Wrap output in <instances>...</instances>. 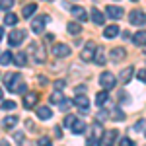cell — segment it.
Here are the masks:
<instances>
[{"label":"cell","instance_id":"7a4b0ae2","mask_svg":"<svg viewBox=\"0 0 146 146\" xmlns=\"http://www.w3.org/2000/svg\"><path fill=\"white\" fill-rule=\"evenodd\" d=\"M27 55L31 56V60L37 62V64H41L43 60H45V49H41V47L37 45V43H29V49H27Z\"/></svg>","mask_w":146,"mask_h":146},{"label":"cell","instance_id":"cb8c5ba5","mask_svg":"<svg viewBox=\"0 0 146 146\" xmlns=\"http://www.w3.org/2000/svg\"><path fill=\"white\" fill-rule=\"evenodd\" d=\"M125 53H127L125 49H121V47H115V49L111 51V60H115V62H119L121 58H125Z\"/></svg>","mask_w":146,"mask_h":146},{"label":"cell","instance_id":"ee69618b","mask_svg":"<svg viewBox=\"0 0 146 146\" xmlns=\"http://www.w3.org/2000/svg\"><path fill=\"white\" fill-rule=\"evenodd\" d=\"M0 146H10V142H8L6 138H2V140H0Z\"/></svg>","mask_w":146,"mask_h":146},{"label":"cell","instance_id":"2e32d148","mask_svg":"<svg viewBox=\"0 0 146 146\" xmlns=\"http://www.w3.org/2000/svg\"><path fill=\"white\" fill-rule=\"evenodd\" d=\"M37 117H39L41 121H49V119L53 117L51 107H47V105H43V107H37Z\"/></svg>","mask_w":146,"mask_h":146},{"label":"cell","instance_id":"ba28073f","mask_svg":"<svg viewBox=\"0 0 146 146\" xmlns=\"http://www.w3.org/2000/svg\"><path fill=\"white\" fill-rule=\"evenodd\" d=\"M129 22L133 25H144L146 23V14L142 10H133L129 14Z\"/></svg>","mask_w":146,"mask_h":146},{"label":"cell","instance_id":"1f68e13d","mask_svg":"<svg viewBox=\"0 0 146 146\" xmlns=\"http://www.w3.org/2000/svg\"><path fill=\"white\" fill-rule=\"evenodd\" d=\"M2 109L4 111H14L16 109V101H2Z\"/></svg>","mask_w":146,"mask_h":146},{"label":"cell","instance_id":"74e56055","mask_svg":"<svg viewBox=\"0 0 146 146\" xmlns=\"http://www.w3.org/2000/svg\"><path fill=\"white\" fill-rule=\"evenodd\" d=\"M74 121H76V117H74V115H68L66 119H64V125H66V127H72Z\"/></svg>","mask_w":146,"mask_h":146},{"label":"cell","instance_id":"603a6c76","mask_svg":"<svg viewBox=\"0 0 146 146\" xmlns=\"http://www.w3.org/2000/svg\"><path fill=\"white\" fill-rule=\"evenodd\" d=\"M107 101H109V94H107V90L100 92V94L96 96V105H100V107H103Z\"/></svg>","mask_w":146,"mask_h":146},{"label":"cell","instance_id":"9a60e30c","mask_svg":"<svg viewBox=\"0 0 146 146\" xmlns=\"http://www.w3.org/2000/svg\"><path fill=\"white\" fill-rule=\"evenodd\" d=\"M70 12H72V16L76 18V22H86V20H88V14H86V10H84V8H80V6H74Z\"/></svg>","mask_w":146,"mask_h":146},{"label":"cell","instance_id":"4dcf8cb0","mask_svg":"<svg viewBox=\"0 0 146 146\" xmlns=\"http://www.w3.org/2000/svg\"><path fill=\"white\" fill-rule=\"evenodd\" d=\"M111 119H113V121H125V113H123V109L115 107V109H113V113H111Z\"/></svg>","mask_w":146,"mask_h":146},{"label":"cell","instance_id":"277c9868","mask_svg":"<svg viewBox=\"0 0 146 146\" xmlns=\"http://www.w3.org/2000/svg\"><path fill=\"white\" fill-rule=\"evenodd\" d=\"M51 22V16H39V18H35L33 22H31V29H33V33H43V29H45V25Z\"/></svg>","mask_w":146,"mask_h":146},{"label":"cell","instance_id":"4fadbf2b","mask_svg":"<svg viewBox=\"0 0 146 146\" xmlns=\"http://www.w3.org/2000/svg\"><path fill=\"white\" fill-rule=\"evenodd\" d=\"M133 76H135V68H133V66H127V68L121 70V74H119V82H121V84H129Z\"/></svg>","mask_w":146,"mask_h":146},{"label":"cell","instance_id":"d4e9b609","mask_svg":"<svg viewBox=\"0 0 146 146\" xmlns=\"http://www.w3.org/2000/svg\"><path fill=\"white\" fill-rule=\"evenodd\" d=\"M133 41H135V45H146V31H136V35H133Z\"/></svg>","mask_w":146,"mask_h":146},{"label":"cell","instance_id":"7dc6e473","mask_svg":"<svg viewBox=\"0 0 146 146\" xmlns=\"http://www.w3.org/2000/svg\"><path fill=\"white\" fill-rule=\"evenodd\" d=\"M2 37H4V29L0 27V41H2Z\"/></svg>","mask_w":146,"mask_h":146},{"label":"cell","instance_id":"f1b7e54d","mask_svg":"<svg viewBox=\"0 0 146 146\" xmlns=\"http://www.w3.org/2000/svg\"><path fill=\"white\" fill-rule=\"evenodd\" d=\"M4 23H6V25H16V23H18V16H16L14 12H8L6 18H4Z\"/></svg>","mask_w":146,"mask_h":146},{"label":"cell","instance_id":"3957f363","mask_svg":"<svg viewBox=\"0 0 146 146\" xmlns=\"http://www.w3.org/2000/svg\"><path fill=\"white\" fill-rule=\"evenodd\" d=\"M100 84H101L103 90H111V88H115V84H117V78H115L113 72H101Z\"/></svg>","mask_w":146,"mask_h":146},{"label":"cell","instance_id":"681fc988","mask_svg":"<svg viewBox=\"0 0 146 146\" xmlns=\"http://www.w3.org/2000/svg\"><path fill=\"white\" fill-rule=\"evenodd\" d=\"M45 2H53V0H45Z\"/></svg>","mask_w":146,"mask_h":146},{"label":"cell","instance_id":"e0dca14e","mask_svg":"<svg viewBox=\"0 0 146 146\" xmlns=\"http://www.w3.org/2000/svg\"><path fill=\"white\" fill-rule=\"evenodd\" d=\"M74 103L78 105L82 111H86V109L90 107V98H86V96H82V94H80V96H76V98H74Z\"/></svg>","mask_w":146,"mask_h":146},{"label":"cell","instance_id":"b9f144b4","mask_svg":"<svg viewBox=\"0 0 146 146\" xmlns=\"http://www.w3.org/2000/svg\"><path fill=\"white\" fill-rule=\"evenodd\" d=\"M55 135L58 136V138H60V136H62V131H60V127H56V129H55Z\"/></svg>","mask_w":146,"mask_h":146},{"label":"cell","instance_id":"d590c367","mask_svg":"<svg viewBox=\"0 0 146 146\" xmlns=\"http://www.w3.org/2000/svg\"><path fill=\"white\" fill-rule=\"evenodd\" d=\"M25 88H27V84L20 82V84H18V86L14 88V92H12V94H23V92H25Z\"/></svg>","mask_w":146,"mask_h":146},{"label":"cell","instance_id":"d6a6232c","mask_svg":"<svg viewBox=\"0 0 146 146\" xmlns=\"http://www.w3.org/2000/svg\"><path fill=\"white\" fill-rule=\"evenodd\" d=\"M12 6H14V0H0V10H10Z\"/></svg>","mask_w":146,"mask_h":146},{"label":"cell","instance_id":"ac0fdd59","mask_svg":"<svg viewBox=\"0 0 146 146\" xmlns=\"http://www.w3.org/2000/svg\"><path fill=\"white\" fill-rule=\"evenodd\" d=\"M119 35V27L117 25H107L105 29H103V37L105 39H115Z\"/></svg>","mask_w":146,"mask_h":146},{"label":"cell","instance_id":"816d5d0a","mask_svg":"<svg viewBox=\"0 0 146 146\" xmlns=\"http://www.w3.org/2000/svg\"><path fill=\"white\" fill-rule=\"evenodd\" d=\"M144 136H146V131H144Z\"/></svg>","mask_w":146,"mask_h":146},{"label":"cell","instance_id":"bcb514c9","mask_svg":"<svg viewBox=\"0 0 146 146\" xmlns=\"http://www.w3.org/2000/svg\"><path fill=\"white\" fill-rule=\"evenodd\" d=\"M142 127H144V123H142V121H138V123L135 125V131H136V129H142Z\"/></svg>","mask_w":146,"mask_h":146},{"label":"cell","instance_id":"f35d334b","mask_svg":"<svg viewBox=\"0 0 146 146\" xmlns=\"http://www.w3.org/2000/svg\"><path fill=\"white\" fill-rule=\"evenodd\" d=\"M119 146H135V142H133L131 138H121V142H119Z\"/></svg>","mask_w":146,"mask_h":146},{"label":"cell","instance_id":"e575fe53","mask_svg":"<svg viewBox=\"0 0 146 146\" xmlns=\"http://www.w3.org/2000/svg\"><path fill=\"white\" fill-rule=\"evenodd\" d=\"M70 105H72V101L70 100H66V98H64V100L60 101V103H58V109H62V111H66L68 107H70Z\"/></svg>","mask_w":146,"mask_h":146},{"label":"cell","instance_id":"7bdbcfd3","mask_svg":"<svg viewBox=\"0 0 146 146\" xmlns=\"http://www.w3.org/2000/svg\"><path fill=\"white\" fill-rule=\"evenodd\" d=\"M16 140H18V142H22V140H23V135H22V133H16Z\"/></svg>","mask_w":146,"mask_h":146},{"label":"cell","instance_id":"83f0119b","mask_svg":"<svg viewBox=\"0 0 146 146\" xmlns=\"http://www.w3.org/2000/svg\"><path fill=\"white\" fill-rule=\"evenodd\" d=\"M35 10H37V4H27V6H23V10H22L23 18H31L35 14Z\"/></svg>","mask_w":146,"mask_h":146},{"label":"cell","instance_id":"8992f818","mask_svg":"<svg viewBox=\"0 0 146 146\" xmlns=\"http://www.w3.org/2000/svg\"><path fill=\"white\" fill-rule=\"evenodd\" d=\"M4 82H6V90H8V92H14V88L22 82V76H20L18 72H8V74L4 76Z\"/></svg>","mask_w":146,"mask_h":146},{"label":"cell","instance_id":"484cf974","mask_svg":"<svg viewBox=\"0 0 146 146\" xmlns=\"http://www.w3.org/2000/svg\"><path fill=\"white\" fill-rule=\"evenodd\" d=\"M66 29H68V33H70V35H78L80 31H82V25H80L78 22H70L66 25Z\"/></svg>","mask_w":146,"mask_h":146},{"label":"cell","instance_id":"52a82bcc","mask_svg":"<svg viewBox=\"0 0 146 146\" xmlns=\"http://www.w3.org/2000/svg\"><path fill=\"white\" fill-rule=\"evenodd\" d=\"M96 49H98V47H96V43L88 41V43L84 45V49H82V53H80V58H82V60H86V62H88V60H94Z\"/></svg>","mask_w":146,"mask_h":146},{"label":"cell","instance_id":"ab89813d","mask_svg":"<svg viewBox=\"0 0 146 146\" xmlns=\"http://www.w3.org/2000/svg\"><path fill=\"white\" fill-rule=\"evenodd\" d=\"M55 88H56V90H62V88H64V80H56Z\"/></svg>","mask_w":146,"mask_h":146},{"label":"cell","instance_id":"8fae6325","mask_svg":"<svg viewBox=\"0 0 146 146\" xmlns=\"http://www.w3.org/2000/svg\"><path fill=\"white\" fill-rule=\"evenodd\" d=\"M53 55H55L56 58H64V56L70 55V47L64 45V43H56V45L53 47Z\"/></svg>","mask_w":146,"mask_h":146},{"label":"cell","instance_id":"ffe728a7","mask_svg":"<svg viewBox=\"0 0 146 146\" xmlns=\"http://www.w3.org/2000/svg\"><path fill=\"white\" fill-rule=\"evenodd\" d=\"M105 58H107V56H105V49L98 47V49H96V55H94V62L101 66V64H105Z\"/></svg>","mask_w":146,"mask_h":146},{"label":"cell","instance_id":"c3c4849f","mask_svg":"<svg viewBox=\"0 0 146 146\" xmlns=\"http://www.w3.org/2000/svg\"><path fill=\"white\" fill-rule=\"evenodd\" d=\"M2 96H4V92H2V88H0V100H2Z\"/></svg>","mask_w":146,"mask_h":146},{"label":"cell","instance_id":"5b68a950","mask_svg":"<svg viewBox=\"0 0 146 146\" xmlns=\"http://www.w3.org/2000/svg\"><path fill=\"white\" fill-rule=\"evenodd\" d=\"M23 39H25V31H23V29H14V31L8 35V45L18 47V45L23 43Z\"/></svg>","mask_w":146,"mask_h":146},{"label":"cell","instance_id":"30bf717a","mask_svg":"<svg viewBox=\"0 0 146 146\" xmlns=\"http://www.w3.org/2000/svg\"><path fill=\"white\" fill-rule=\"evenodd\" d=\"M119 138V133L111 129V131H105V135H103V140H101V144L103 146H115V140Z\"/></svg>","mask_w":146,"mask_h":146},{"label":"cell","instance_id":"7c38bea8","mask_svg":"<svg viewBox=\"0 0 146 146\" xmlns=\"http://www.w3.org/2000/svg\"><path fill=\"white\" fill-rule=\"evenodd\" d=\"M105 14H107L111 20H121V18H123V8H121V6H107V8H105Z\"/></svg>","mask_w":146,"mask_h":146},{"label":"cell","instance_id":"9c48e42d","mask_svg":"<svg viewBox=\"0 0 146 146\" xmlns=\"http://www.w3.org/2000/svg\"><path fill=\"white\" fill-rule=\"evenodd\" d=\"M37 100H39V94H37V92H27V94L23 96V107H25V109L35 107Z\"/></svg>","mask_w":146,"mask_h":146},{"label":"cell","instance_id":"f546056e","mask_svg":"<svg viewBox=\"0 0 146 146\" xmlns=\"http://www.w3.org/2000/svg\"><path fill=\"white\" fill-rule=\"evenodd\" d=\"M49 100H51V103H55V105H58L60 101L64 100V96L60 94V90H56V92H53V94H51V98H49Z\"/></svg>","mask_w":146,"mask_h":146},{"label":"cell","instance_id":"836d02e7","mask_svg":"<svg viewBox=\"0 0 146 146\" xmlns=\"http://www.w3.org/2000/svg\"><path fill=\"white\" fill-rule=\"evenodd\" d=\"M37 146H53V142H51L49 136H41V138L37 140Z\"/></svg>","mask_w":146,"mask_h":146},{"label":"cell","instance_id":"60d3db41","mask_svg":"<svg viewBox=\"0 0 146 146\" xmlns=\"http://www.w3.org/2000/svg\"><path fill=\"white\" fill-rule=\"evenodd\" d=\"M98 119H100V121L107 119V111H100V113H98Z\"/></svg>","mask_w":146,"mask_h":146},{"label":"cell","instance_id":"5bb4252c","mask_svg":"<svg viewBox=\"0 0 146 146\" xmlns=\"http://www.w3.org/2000/svg\"><path fill=\"white\" fill-rule=\"evenodd\" d=\"M27 58H29V55H27V53H23V51L14 53V64L22 68V66H25V64H27Z\"/></svg>","mask_w":146,"mask_h":146},{"label":"cell","instance_id":"d6986e66","mask_svg":"<svg viewBox=\"0 0 146 146\" xmlns=\"http://www.w3.org/2000/svg\"><path fill=\"white\" fill-rule=\"evenodd\" d=\"M18 121H20V119H18L16 115H8V117L2 121V127H4L6 131H10V129H14V127L18 125Z\"/></svg>","mask_w":146,"mask_h":146},{"label":"cell","instance_id":"f6af8a7d","mask_svg":"<svg viewBox=\"0 0 146 146\" xmlns=\"http://www.w3.org/2000/svg\"><path fill=\"white\" fill-rule=\"evenodd\" d=\"M39 82H41V86H45V84H47V78H45V76H39Z\"/></svg>","mask_w":146,"mask_h":146},{"label":"cell","instance_id":"44dd1931","mask_svg":"<svg viewBox=\"0 0 146 146\" xmlns=\"http://www.w3.org/2000/svg\"><path fill=\"white\" fill-rule=\"evenodd\" d=\"M90 16H92V22L94 23H98V25H101V23L105 22V18H103V14H101L98 8H92L90 10Z\"/></svg>","mask_w":146,"mask_h":146},{"label":"cell","instance_id":"7402d4cb","mask_svg":"<svg viewBox=\"0 0 146 146\" xmlns=\"http://www.w3.org/2000/svg\"><path fill=\"white\" fill-rule=\"evenodd\" d=\"M70 129H72V135H82V133L86 131V123H84V121H80V119H76L74 125H72Z\"/></svg>","mask_w":146,"mask_h":146},{"label":"cell","instance_id":"f907efd6","mask_svg":"<svg viewBox=\"0 0 146 146\" xmlns=\"http://www.w3.org/2000/svg\"><path fill=\"white\" fill-rule=\"evenodd\" d=\"M131 2H136V0H131Z\"/></svg>","mask_w":146,"mask_h":146},{"label":"cell","instance_id":"6da1fadb","mask_svg":"<svg viewBox=\"0 0 146 146\" xmlns=\"http://www.w3.org/2000/svg\"><path fill=\"white\" fill-rule=\"evenodd\" d=\"M103 135H105V131L101 129V125L94 123V127H92V136L88 138V146H100L101 140H103Z\"/></svg>","mask_w":146,"mask_h":146},{"label":"cell","instance_id":"4316f807","mask_svg":"<svg viewBox=\"0 0 146 146\" xmlns=\"http://www.w3.org/2000/svg\"><path fill=\"white\" fill-rule=\"evenodd\" d=\"M12 60H14V55L8 53V51H4V53H0V64L2 66H6V64H10Z\"/></svg>","mask_w":146,"mask_h":146},{"label":"cell","instance_id":"8d00e7d4","mask_svg":"<svg viewBox=\"0 0 146 146\" xmlns=\"http://www.w3.org/2000/svg\"><path fill=\"white\" fill-rule=\"evenodd\" d=\"M136 78L140 80V82H144V84H146V68H140V70L136 72Z\"/></svg>","mask_w":146,"mask_h":146}]
</instances>
